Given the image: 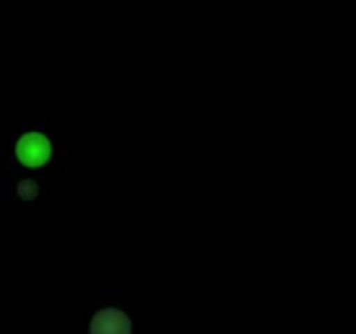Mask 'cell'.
<instances>
[{"mask_svg":"<svg viewBox=\"0 0 356 334\" xmlns=\"http://www.w3.org/2000/svg\"><path fill=\"white\" fill-rule=\"evenodd\" d=\"M51 143L44 134L28 132L17 141L16 153L21 164L26 167H40L51 159Z\"/></svg>","mask_w":356,"mask_h":334,"instance_id":"1","label":"cell"},{"mask_svg":"<svg viewBox=\"0 0 356 334\" xmlns=\"http://www.w3.org/2000/svg\"><path fill=\"white\" fill-rule=\"evenodd\" d=\"M90 334H131V320L117 308H104L92 317Z\"/></svg>","mask_w":356,"mask_h":334,"instance_id":"2","label":"cell"}]
</instances>
